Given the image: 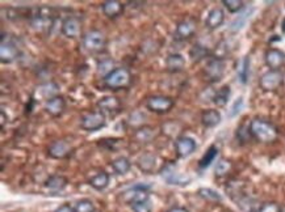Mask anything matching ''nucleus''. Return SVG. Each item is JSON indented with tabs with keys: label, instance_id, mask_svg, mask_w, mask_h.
Instances as JSON below:
<instances>
[{
	"label": "nucleus",
	"instance_id": "nucleus-9",
	"mask_svg": "<svg viewBox=\"0 0 285 212\" xmlns=\"http://www.w3.org/2000/svg\"><path fill=\"white\" fill-rule=\"evenodd\" d=\"M282 81H284V76L280 71L269 70L262 75L259 86L266 92H272V91H276L279 87L282 86Z\"/></svg>",
	"mask_w": 285,
	"mask_h": 212
},
{
	"label": "nucleus",
	"instance_id": "nucleus-34",
	"mask_svg": "<svg viewBox=\"0 0 285 212\" xmlns=\"http://www.w3.org/2000/svg\"><path fill=\"white\" fill-rule=\"evenodd\" d=\"M208 54H209L208 49L204 48V46H200V45H195L194 49L191 50V58H192L194 62H199V60L204 59Z\"/></svg>",
	"mask_w": 285,
	"mask_h": 212
},
{
	"label": "nucleus",
	"instance_id": "nucleus-23",
	"mask_svg": "<svg viewBox=\"0 0 285 212\" xmlns=\"http://www.w3.org/2000/svg\"><path fill=\"white\" fill-rule=\"evenodd\" d=\"M219 122H221V114H219L218 110L209 109V110H205L201 114V123L208 129L218 126Z\"/></svg>",
	"mask_w": 285,
	"mask_h": 212
},
{
	"label": "nucleus",
	"instance_id": "nucleus-45",
	"mask_svg": "<svg viewBox=\"0 0 285 212\" xmlns=\"http://www.w3.org/2000/svg\"><path fill=\"white\" fill-rule=\"evenodd\" d=\"M4 127H6V113L2 111V129H4Z\"/></svg>",
	"mask_w": 285,
	"mask_h": 212
},
{
	"label": "nucleus",
	"instance_id": "nucleus-15",
	"mask_svg": "<svg viewBox=\"0 0 285 212\" xmlns=\"http://www.w3.org/2000/svg\"><path fill=\"white\" fill-rule=\"evenodd\" d=\"M65 109H66V100L64 98V96H54L45 102V110L51 117H60L64 114Z\"/></svg>",
	"mask_w": 285,
	"mask_h": 212
},
{
	"label": "nucleus",
	"instance_id": "nucleus-31",
	"mask_svg": "<svg viewBox=\"0 0 285 212\" xmlns=\"http://www.w3.org/2000/svg\"><path fill=\"white\" fill-rule=\"evenodd\" d=\"M57 89H58L57 84H54V82H46V84H42V86L38 87L37 91L38 92H41L42 96L48 97V100H49V98L54 97V96H57L55 95Z\"/></svg>",
	"mask_w": 285,
	"mask_h": 212
},
{
	"label": "nucleus",
	"instance_id": "nucleus-39",
	"mask_svg": "<svg viewBox=\"0 0 285 212\" xmlns=\"http://www.w3.org/2000/svg\"><path fill=\"white\" fill-rule=\"evenodd\" d=\"M75 212H95V204L89 199H82L76 203Z\"/></svg>",
	"mask_w": 285,
	"mask_h": 212
},
{
	"label": "nucleus",
	"instance_id": "nucleus-11",
	"mask_svg": "<svg viewBox=\"0 0 285 212\" xmlns=\"http://www.w3.org/2000/svg\"><path fill=\"white\" fill-rule=\"evenodd\" d=\"M62 34L67 38H76L79 37L82 30V21L75 16H69L62 22Z\"/></svg>",
	"mask_w": 285,
	"mask_h": 212
},
{
	"label": "nucleus",
	"instance_id": "nucleus-30",
	"mask_svg": "<svg viewBox=\"0 0 285 212\" xmlns=\"http://www.w3.org/2000/svg\"><path fill=\"white\" fill-rule=\"evenodd\" d=\"M217 155H218V148H217L215 146H210L209 148H208V151L205 152V155L203 156V158L200 160L199 162L200 168L201 169L208 168V166L214 161V158L217 157Z\"/></svg>",
	"mask_w": 285,
	"mask_h": 212
},
{
	"label": "nucleus",
	"instance_id": "nucleus-42",
	"mask_svg": "<svg viewBox=\"0 0 285 212\" xmlns=\"http://www.w3.org/2000/svg\"><path fill=\"white\" fill-rule=\"evenodd\" d=\"M259 212H281V208L276 203H264L263 206L260 207Z\"/></svg>",
	"mask_w": 285,
	"mask_h": 212
},
{
	"label": "nucleus",
	"instance_id": "nucleus-13",
	"mask_svg": "<svg viewBox=\"0 0 285 212\" xmlns=\"http://www.w3.org/2000/svg\"><path fill=\"white\" fill-rule=\"evenodd\" d=\"M175 149L179 157H188L196 151V142L189 136H179L175 140Z\"/></svg>",
	"mask_w": 285,
	"mask_h": 212
},
{
	"label": "nucleus",
	"instance_id": "nucleus-43",
	"mask_svg": "<svg viewBox=\"0 0 285 212\" xmlns=\"http://www.w3.org/2000/svg\"><path fill=\"white\" fill-rule=\"evenodd\" d=\"M55 212H75V209L70 204H62V206L55 209Z\"/></svg>",
	"mask_w": 285,
	"mask_h": 212
},
{
	"label": "nucleus",
	"instance_id": "nucleus-20",
	"mask_svg": "<svg viewBox=\"0 0 285 212\" xmlns=\"http://www.w3.org/2000/svg\"><path fill=\"white\" fill-rule=\"evenodd\" d=\"M184 67H185V59L181 54L174 53V54H170L166 58V68H167L168 72H181L184 70Z\"/></svg>",
	"mask_w": 285,
	"mask_h": 212
},
{
	"label": "nucleus",
	"instance_id": "nucleus-36",
	"mask_svg": "<svg viewBox=\"0 0 285 212\" xmlns=\"http://www.w3.org/2000/svg\"><path fill=\"white\" fill-rule=\"evenodd\" d=\"M222 4L228 8L229 12L232 13L239 12V11L244 10V3L242 2V0H224Z\"/></svg>",
	"mask_w": 285,
	"mask_h": 212
},
{
	"label": "nucleus",
	"instance_id": "nucleus-3",
	"mask_svg": "<svg viewBox=\"0 0 285 212\" xmlns=\"http://www.w3.org/2000/svg\"><path fill=\"white\" fill-rule=\"evenodd\" d=\"M104 84L107 88L113 89V91H118L121 88H126L128 86L132 81V73L128 68L124 67H118V68H114L108 76H105Z\"/></svg>",
	"mask_w": 285,
	"mask_h": 212
},
{
	"label": "nucleus",
	"instance_id": "nucleus-32",
	"mask_svg": "<svg viewBox=\"0 0 285 212\" xmlns=\"http://www.w3.org/2000/svg\"><path fill=\"white\" fill-rule=\"evenodd\" d=\"M199 195L201 196V198H204L205 200H209V202H221L222 199L221 195H219L217 191L212 190V189H205V187L200 189Z\"/></svg>",
	"mask_w": 285,
	"mask_h": 212
},
{
	"label": "nucleus",
	"instance_id": "nucleus-25",
	"mask_svg": "<svg viewBox=\"0 0 285 212\" xmlns=\"http://www.w3.org/2000/svg\"><path fill=\"white\" fill-rule=\"evenodd\" d=\"M108 184H109V174L104 171L99 172L96 176H93V177L89 180V185H91V187H93L95 190H99V191L104 190L105 187L108 186Z\"/></svg>",
	"mask_w": 285,
	"mask_h": 212
},
{
	"label": "nucleus",
	"instance_id": "nucleus-1",
	"mask_svg": "<svg viewBox=\"0 0 285 212\" xmlns=\"http://www.w3.org/2000/svg\"><path fill=\"white\" fill-rule=\"evenodd\" d=\"M229 196L237 203V206L244 212H259L260 207L257 199L247 195L243 190V185L241 182H230L226 187Z\"/></svg>",
	"mask_w": 285,
	"mask_h": 212
},
{
	"label": "nucleus",
	"instance_id": "nucleus-12",
	"mask_svg": "<svg viewBox=\"0 0 285 212\" xmlns=\"http://www.w3.org/2000/svg\"><path fill=\"white\" fill-rule=\"evenodd\" d=\"M71 153V146L66 140H54L48 148V155L55 160L69 157Z\"/></svg>",
	"mask_w": 285,
	"mask_h": 212
},
{
	"label": "nucleus",
	"instance_id": "nucleus-29",
	"mask_svg": "<svg viewBox=\"0 0 285 212\" xmlns=\"http://www.w3.org/2000/svg\"><path fill=\"white\" fill-rule=\"evenodd\" d=\"M251 12H252L251 8H246V10H243V12H242L241 15H239V16H238L237 19L232 22V25H230V30L234 33L239 32V30H241V29L246 25V22H247Z\"/></svg>",
	"mask_w": 285,
	"mask_h": 212
},
{
	"label": "nucleus",
	"instance_id": "nucleus-38",
	"mask_svg": "<svg viewBox=\"0 0 285 212\" xmlns=\"http://www.w3.org/2000/svg\"><path fill=\"white\" fill-rule=\"evenodd\" d=\"M134 212H151V202L150 199L138 200L130 204Z\"/></svg>",
	"mask_w": 285,
	"mask_h": 212
},
{
	"label": "nucleus",
	"instance_id": "nucleus-2",
	"mask_svg": "<svg viewBox=\"0 0 285 212\" xmlns=\"http://www.w3.org/2000/svg\"><path fill=\"white\" fill-rule=\"evenodd\" d=\"M248 130H250V135L254 139H257L260 143H264V144L273 143L279 135L277 129L271 122L264 119H254L250 123Z\"/></svg>",
	"mask_w": 285,
	"mask_h": 212
},
{
	"label": "nucleus",
	"instance_id": "nucleus-10",
	"mask_svg": "<svg viewBox=\"0 0 285 212\" xmlns=\"http://www.w3.org/2000/svg\"><path fill=\"white\" fill-rule=\"evenodd\" d=\"M225 73V63L221 59H210L205 67V76L209 81H219Z\"/></svg>",
	"mask_w": 285,
	"mask_h": 212
},
{
	"label": "nucleus",
	"instance_id": "nucleus-14",
	"mask_svg": "<svg viewBox=\"0 0 285 212\" xmlns=\"http://www.w3.org/2000/svg\"><path fill=\"white\" fill-rule=\"evenodd\" d=\"M98 108L102 113H108L111 115L118 114L121 111V102L117 97L113 96H104L98 101Z\"/></svg>",
	"mask_w": 285,
	"mask_h": 212
},
{
	"label": "nucleus",
	"instance_id": "nucleus-46",
	"mask_svg": "<svg viewBox=\"0 0 285 212\" xmlns=\"http://www.w3.org/2000/svg\"><path fill=\"white\" fill-rule=\"evenodd\" d=\"M281 29H282V32L285 33V19L282 20V22H281Z\"/></svg>",
	"mask_w": 285,
	"mask_h": 212
},
{
	"label": "nucleus",
	"instance_id": "nucleus-28",
	"mask_svg": "<svg viewBox=\"0 0 285 212\" xmlns=\"http://www.w3.org/2000/svg\"><path fill=\"white\" fill-rule=\"evenodd\" d=\"M229 98H230V87L225 86L222 87L218 92H215V95L213 96V102H214L218 108H224L229 102Z\"/></svg>",
	"mask_w": 285,
	"mask_h": 212
},
{
	"label": "nucleus",
	"instance_id": "nucleus-6",
	"mask_svg": "<svg viewBox=\"0 0 285 212\" xmlns=\"http://www.w3.org/2000/svg\"><path fill=\"white\" fill-rule=\"evenodd\" d=\"M19 57V49L10 34L2 33V44H0V62L3 64H11Z\"/></svg>",
	"mask_w": 285,
	"mask_h": 212
},
{
	"label": "nucleus",
	"instance_id": "nucleus-27",
	"mask_svg": "<svg viewBox=\"0 0 285 212\" xmlns=\"http://www.w3.org/2000/svg\"><path fill=\"white\" fill-rule=\"evenodd\" d=\"M250 77V58L244 57L238 67V79L242 84H247Z\"/></svg>",
	"mask_w": 285,
	"mask_h": 212
},
{
	"label": "nucleus",
	"instance_id": "nucleus-17",
	"mask_svg": "<svg viewBox=\"0 0 285 212\" xmlns=\"http://www.w3.org/2000/svg\"><path fill=\"white\" fill-rule=\"evenodd\" d=\"M266 64L271 70L279 71L280 67L284 66L285 63V53H282L279 49H269L266 53Z\"/></svg>",
	"mask_w": 285,
	"mask_h": 212
},
{
	"label": "nucleus",
	"instance_id": "nucleus-22",
	"mask_svg": "<svg viewBox=\"0 0 285 212\" xmlns=\"http://www.w3.org/2000/svg\"><path fill=\"white\" fill-rule=\"evenodd\" d=\"M69 181L64 176H59V174H54L46 180L45 182V187L49 189L50 191H62L64 189H66Z\"/></svg>",
	"mask_w": 285,
	"mask_h": 212
},
{
	"label": "nucleus",
	"instance_id": "nucleus-19",
	"mask_svg": "<svg viewBox=\"0 0 285 212\" xmlns=\"http://www.w3.org/2000/svg\"><path fill=\"white\" fill-rule=\"evenodd\" d=\"M162 178L170 185H187L189 182L188 178L181 177L180 174L175 172V168L171 164H167L162 171Z\"/></svg>",
	"mask_w": 285,
	"mask_h": 212
},
{
	"label": "nucleus",
	"instance_id": "nucleus-18",
	"mask_svg": "<svg viewBox=\"0 0 285 212\" xmlns=\"http://www.w3.org/2000/svg\"><path fill=\"white\" fill-rule=\"evenodd\" d=\"M125 7L121 2L117 0H107L102 4V11L108 19H117L118 16H121L124 13Z\"/></svg>",
	"mask_w": 285,
	"mask_h": 212
},
{
	"label": "nucleus",
	"instance_id": "nucleus-4",
	"mask_svg": "<svg viewBox=\"0 0 285 212\" xmlns=\"http://www.w3.org/2000/svg\"><path fill=\"white\" fill-rule=\"evenodd\" d=\"M83 46L92 54L103 53L107 46V37L100 30H89L83 37Z\"/></svg>",
	"mask_w": 285,
	"mask_h": 212
},
{
	"label": "nucleus",
	"instance_id": "nucleus-41",
	"mask_svg": "<svg viewBox=\"0 0 285 212\" xmlns=\"http://www.w3.org/2000/svg\"><path fill=\"white\" fill-rule=\"evenodd\" d=\"M242 108H243V98L239 97L237 98V101L233 104V108L232 110H230V113H229V117H235V115L239 114V111L242 110Z\"/></svg>",
	"mask_w": 285,
	"mask_h": 212
},
{
	"label": "nucleus",
	"instance_id": "nucleus-44",
	"mask_svg": "<svg viewBox=\"0 0 285 212\" xmlns=\"http://www.w3.org/2000/svg\"><path fill=\"white\" fill-rule=\"evenodd\" d=\"M168 212H188V209L184 208V207H174V208H171Z\"/></svg>",
	"mask_w": 285,
	"mask_h": 212
},
{
	"label": "nucleus",
	"instance_id": "nucleus-16",
	"mask_svg": "<svg viewBox=\"0 0 285 212\" xmlns=\"http://www.w3.org/2000/svg\"><path fill=\"white\" fill-rule=\"evenodd\" d=\"M196 32V25L192 20H183L181 22H179L178 26H176V30H175L174 38L176 41H185V39H189L192 35Z\"/></svg>",
	"mask_w": 285,
	"mask_h": 212
},
{
	"label": "nucleus",
	"instance_id": "nucleus-24",
	"mask_svg": "<svg viewBox=\"0 0 285 212\" xmlns=\"http://www.w3.org/2000/svg\"><path fill=\"white\" fill-rule=\"evenodd\" d=\"M155 161L156 157L152 153H143L137 160V165H138V168L142 172L150 173V172H152L154 168H155Z\"/></svg>",
	"mask_w": 285,
	"mask_h": 212
},
{
	"label": "nucleus",
	"instance_id": "nucleus-40",
	"mask_svg": "<svg viewBox=\"0 0 285 212\" xmlns=\"http://www.w3.org/2000/svg\"><path fill=\"white\" fill-rule=\"evenodd\" d=\"M230 169H232V164H230V162L226 161V160H219L217 166H215V174L221 177V176L228 174Z\"/></svg>",
	"mask_w": 285,
	"mask_h": 212
},
{
	"label": "nucleus",
	"instance_id": "nucleus-33",
	"mask_svg": "<svg viewBox=\"0 0 285 212\" xmlns=\"http://www.w3.org/2000/svg\"><path fill=\"white\" fill-rule=\"evenodd\" d=\"M113 70V62H112L111 59H103L98 63V72L100 73L103 77L108 76Z\"/></svg>",
	"mask_w": 285,
	"mask_h": 212
},
{
	"label": "nucleus",
	"instance_id": "nucleus-35",
	"mask_svg": "<svg viewBox=\"0 0 285 212\" xmlns=\"http://www.w3.org/2000/svg\"><path fill=\"white\" fill-rule=\"evenodd\" d=\"M152 135H154V134H152V129L149 126L142 127V129H140V130L136 133L137 140H138V142H141V143L150 142V140H151V138H152Z\"/></svg>",
	"mask_w": 285,
	"mask_h": 212
},
{
	"label": "nucleus",
	"instance_id": "nucleus-5",
	"mask_svg": "<svg viewBox=\"0 0 285 212\" xmlns=\"http://www.w3.org/2000/svg\"><path fill=\"white\" fill-rule=\"evenodd\" d=\"M80 129L88 133H95V131L102 130L107 124V118L102 111H91L86 113L80 117Z\"/></svg>",
	"mask_w": 285,
	"mask_h": 212
},
{
	"label": "nucleus",
	"instance_id": "nucleus-8",
	"mask_svg": "<svg viewBox=\"0 0 285 212\" xmlns=\"http://www.w3.org/2000/svg\"><path fill=\"white\" fill-rule=\"evenodd\" d=\"M30 24L38 32H48L53 26L54 17L48 8H38L36 10V13L30 16Z\"/></svg>",
	"mask_w": 285,
	"mask_h": 212
},
{
	"label": "nucleus",
	"instance_id": "nucleus-21",
	"mask_svg": "<svg viewBox=\"0 0 285 212\" xmlns=\"http://www.w3.org/2000/svg\"><path fill=\"white\" fill-rule=\"evenodd\" d=\"M224 20H225V13L221 8H213L205 20V25L206 28L210 29V30H214V29L219 28V26L224 24Z\"/></svg>",
	"mask_w": 285,
	"mask_h": 212
},
{
	"label": "nucleus",
	"instance_id": "nucleus-37",
	"mask_svg": "<svg viewBox=\"0 0 285 212\" xmlns=\"http://www.w3.org/2000/svg\"><path fill=\"white\" fill-rule=\"evenodd\" d=\"M122 142L121 139H103V140H99V147H102V148H105L107 151L112 152V151H116L117 149V146L120 143Z\"/></svg>",
	"mask_w": 285,
	"mask_h": 212
},
{
	"label": "nucleus",
	"instance_id": "nucleus-7",
	"mask_svg": "<svg viewBox=\"0 0 285 212\" xmlns=\"http://www.w3.org/2000/svg\"><path fill=\"white\" fill-rule=\"evenodd\" d=\"M174 100L167 96H152L146 101V108L155 114H167L174 108Z\"/></svg>",
	"mask_w": 285,
	"mask_h": 212
},
{
	"label": "nucleus",
	"instance_id": "nucleus-26",
	"mask_svg": "<svg viewBox=\"0 0 285 212\" xmlns=\"http://www.w3.org/2000/svg\"><path fill=\"white\" fill-rule=\"evenodd\" d=\"M111 165H112V168H113V171L116 172L117 174H120V176H124V174H126L128 172L130 171V168H132V162H130L129 158L125 157V156L116 157L113 161L111 162Z\"/></svg>",
	"mask_w": 285,
	"mask_h": 212
}]
</instances>
